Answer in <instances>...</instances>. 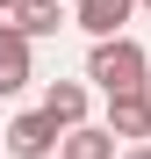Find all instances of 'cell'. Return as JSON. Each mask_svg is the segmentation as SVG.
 Listing matches in <instances>:
<instances>
[{
	"mask_svg": "<svg viewBox=\"0 0 151 159\" xmlns=\"http://www.w3.org/2000/svg\"><path fill=\"white\" fill-rule=\"evenodd\" d=\"M29 80H36V51L22 43L7 22H0V101H7V94H22Z\"/></svg>",
	"mask_w": 151,
	"mask_h": 159,
	"instance_id": "cell-5",
	"label": "cell"
},
{
	"mask_svg": "<svg viewBox=\"0 0 151 159\" xmlns=\"http://www.w3.org/2000/svg\"><path fill=\"white\" fill-rule=\"evenodd\" d=\"M137 15V0H72V29H86L94 43H108V36H130L122 22Z\"/></svg>",
	"mask_w": 151,
	"mask_h": 159,
	"instance_id": "cell-3",
	"label": "cell"
},
{
	"mask_svg": "<svg viewBox=\"0 0 151 159\" xmlns=\"http://www.w3.org/2000/svg\"><path fill=\"white\" fill-rule=\"evenodd\" d=\"M144 58H151V51H144Z\"/></svg>",
	"mask_w": 151,
	"mask_h": 159,
	"instance_id": "cell-12",
	"label": "cell"
},
{
	"mask_svg": "<svg viewBox=\"0 0 151 159\" xmlns=\"http://www.w3.org/2000/svg\"><path fill=\"white\" fill-rule=\"evenodd\" d=\"M15 7H22V0H0V22H7V15H15Z\"/></svg>",
	"mask_w": 151,
	"mask_h": 159,
	"instance_id": "cell-10",
	"label": "cell"
},
{
	"mask_svg": "<svg viewBox=\"0 0 151 159\" xmlns=\"http://www.w3.org/2000/svg\"><path fill=\"white\" fill-rule=\"evenodd\" d=\"M86 80L101 94H151V58L137 36H108V43H86Z\"/></svg>",
	"mask_w": 151,
	"mask_h": 159,
	"instance_id": "cell-1",
	"label": "cell"
},
{
	"mask_svg": "<svg viewBox=\"0 0 151 159\" xmlns=\"http://www.w3.org/2000/svg\"><path fill=\"white\" fill-rule=\"evenodd\" d=\"M122 159H151V145H122Z\"/></svg>",
	"mask_w": 151,
	"mask_h": 159,
	"instance_id": "cell-9",
	"label": "cell"
},
{
	"mask_svg": "<svg viewBox=\"0 0 151 159\" xmlns=\"http://www.w3.org/2000/svg\"><path fill=\"white\" fill-rule=\"evenodd\" d=\"M58 159H115V138H108L101 123H79V130L58 138Z\"/></svg>",
	"mask_w": 151,
	"mask_h": 159,
	"instance_id": "cell-8",
	"label": "cell"
},
{
	"mask_svg": "<svg viewBox=\"0 0 151 159\" xmlns=\"http://www.w3.org/2000/svg\"><path fill=\"white\" fill-rule=\"evenodd\" d=\"M7 152H15V159H50V152H58V130H50L36 109H22V116L7 123Z\"/></svg>",
	"mask_w": 151,
	"mask_h": 159,
	"instance_id": "cell-6",
	"label": "cell"
},
{
	"mask_svg": "<svg viewBox=\"0 0 151 159\" xmlns=\"http://www.w3.org/2000/svg\"><path fill=\"white\" fill-rule=\"evenodd\" d=\"M101 130H108L115 145H151V94H115Z\"/></svg>",
	"mask_w": 151,
	"mask_h": 159,
	"instance_id": "cell-4",
	"label": "cell"
},
{
	"mask_svg": "<svg viewBox=\"0 0 151 159\" xmlns=\"http://www.w3.org/2000/svg\"><path fill=\"white\" fill-rule=\"evenodd\" d=\"M7 29H15L22 43H36V36H58V29H65V7H58V0H22V7L7 15Z\"/></svg>",
	"mask_w": 151,
	"mask_h": 159,
	"instance_id": "cell-7",
	"label": "cell"
},
{
	"mask_svg": "<svg viewBox=\"0 0 151 159\" xmlns=\"http://www.w3.org/2000/svg\"><path fill=\"white\" fill-rule=\"evenodd\" d=\"M86 109H94V87H86V80H50L36 116H43V123L65 138V130H79V123H86Z\"/></svg>",
	"mask_w": 151,
	"mask_h": 159,
	"instance_id": "cell-2",
	"label": "cell"
},
{
	"mask_svg": "<svg viewBox=\"0 0 151 159\" xmlns=\"http://www.w3.org/2000/svg\"><path fill=\"white\" fill-rule=\"evenodd\" d=\"M137 7H151V0H137Z\"/></svg>",
	"mask_w": 151,
	"mask_h": 159,
	"instance_id": "cell-11",
	"label": "cell"
}]
</instances>
